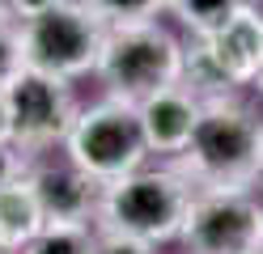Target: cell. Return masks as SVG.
I'll return each instance as SVG.
<instances>
[{"label":"cell","instance_id":"7c38bea8","mask_svg":"<svg viewBox=\"0 0 263 254\" xmlns=\"http://www.w3.org/2000/svg\"><path fill=\"white\" fill-rule=\"evenodd\" d=\"M26 254H93V246L81 220H51V229H43Z\"/></svg>","mask_w":263,"mask_h":254},{"label":"cell","instance_id":"9a60e30c","mask_svg":"<svg viewBox=\"0 0 263 254\" xmlns=\"http://www.w3.org/2000/svg\"><path fill=\"white\" fill-rule=\"evenodd\" d=\"M26 17H34V13H43V9H55V5H64V0H13Z\"/></svg>","mask_w":263,"mask_h":254},{"label":"cell","instance_id":"ffe728a7","mask_svg":"<svg viewBox=\"0 0 263 254\" xmlns=\"http://www.w3.org/2000/svg\"><path fill=\"white\" fill-rule=\"evenodd\" d=\"M259 254H263V250H259Z\"/></svg>","mask_w":263,"mask_h":254},{"label":"cell","instance_id":"8fae6325","mask_svg":"<svg viewBox=\"0 0 263 254\" xmlns=\"http://www.w3.org/2000/svg\"><path fill=\"white\" fill-rule=\"evenodd\" d=\"M43 203L34 195V186L5 182L0 186V250H17L26 242H34L43 233Z\"/></svg>","mask_w":263,"mask_h":254},{"label":"cell","instance_id":"52a82bcc","mask_svg":"<svg viewBox=\"0 0 263 254\" xmlns=\"http://www.w3.org/2000/svg\"><path fill=\"white\" fill-rule=\"evenodd\" d=\"M5 102L13 119V135L22 140H51L68 127V102H64L60 76L43 72V68H22L9 72L5 81Z\"/></svg>","mask_w":263,"mask_h":254},{"label":"cell","instance_id":"e0dca14e","mask_svg":"<svg viewBox=\"0 0 263 254\" xmlns=\"http://www.w3.org/2000/svg\"><path fill=\"white\" fill-rule=\"evenodd\" d=\"M13 135V119H9V102H5V93H0V144H5Z\"/></svg>","mask_w":263,"mask_h":254},{"label":"cell","instance_id":"9c48e42d","mask_svg":"<svg viewBox=\"0 0 263 254\" xmlns=\"http://www.w3.org/2000/svg\"><path fill=\"white\" fill-rule=\"evenodd\" d=\"M195 110L183 93H174L170 85L144 97L140 106V127H144V140L153 148H183L191 140V127H195Z\"/></svg>","mask_w":263,"mask_h":254},{"label":"cell","instance_id":"4fadbf2b","mask_svg":"<svg viewBox=\"0 0 263 254\" xmlns=\"http://www.w3.org/2000/svg\"><path fill=\"white\" fill-rule=\"evenodd\" d=\"M174 9H178V17H183L191 30L208 34V30H217L234 9H242V0H174Z\"/></svg>","mask_w":263,"mask_h":254},{"label":"cell","instance_id":"6da1fadb","mask_svg":"<svg viewBox=\"0 0 263 254\" xmlns=\"http://www.w3.org/2000/svg\"><path fill=\"white\" fill-rule=\"evenodd\" d=\"M191 165L217 182H242L263 161V131L246 110L229 102H212L208 110L195 114L191 127Z\"/></svg>","mask_w":263,"mask_h":254},{"label":"cell","instance_id":"d6986e66","mask_svg":"<svg viewBox=\"0 0 263 254\" xmlns=\"http://www.w3.org/2000/svg\"><path fill=\"white\" fill-rule=\"evenodd\" d=\"M255 76H259V89H263V64H259V72H255Z\"/></svg>","mask_w":263,"mask_h":254},{"label":"cell","instance_id":"5bb4252c","mask_svg":"<svg viewBox=\"0 0 263 254\" xmlns=\"http://www.w3.org/2000/svg\"><path fill=\"white\" fill-rule=\"evenodd\" d=\"M89 5H93V13H106V17H144L161 0H89Z\"/></svg>","mask_w":263,"mask_h":254},{"label":"cell","instance_id":"277c9868","mask_svg":"<svg viewBox=\"0 0 263 254\" xmlns=\"http://www.w3.org/2000/svg\"><path fill=\"white\" fill-rule=\"evenodd\" d=\"M144 127L140 114L127 110L123 102H106L93 106L89 114H81L72 131H68V148L72 161L85 169L89 178H123L136 169V161L144 157Z\"/></svg>","mask_w":263,"mask_h":254},{"label":"cell","instance_id":"8992f818","mask_svg":"<svg viewBox=\"0 0 263 254\" xmlns=\"http://www.w3.org/2000/svg\"><path fill=\"white\" fill-rule=\"evenodd\" d=\"M183 242L191 254H259L263 208L238 191L204 195L183 216Z\"/></svg>","mask_w":263,"mask_h":254},{"label":"cell","instance_id":"3957f363","mask_svg":"<svg viewBox=\"0 0 263 254\" xmlns=\"http://www.w3.org/2000/svg\"><path fill=\"white\" fill-rule=\"evenodd\" d=\"M178 47L153 26H127L102 38L98 68L123 97H149L178 76Z\"/></svg>","mask_w":263,"mask_h":254},{"label":"cell","instance_id":"2e32d148","mask_svg":"<svg viewBox=\"0 0 263 254\" xmlns=\"http://www.w3.org/2000/svg\"><path fill=\"white\" fill-rule=\"evenodd\" d=\"M9 72H13V47L5 38V30H0V81H9Z\"/></svg>","mask_w":263,"mask_h":254},{"label":"cell","instance_id":"5b68a950","mask_svg":"<svg viewBox=\"0 0 263 254\" xmlns=\"http://www.w3.org/2000/svg\"><path fill=\"white\" fill-rule=\"evenodd\" d=\"M22 47H26L30 68H43L51 76H72V72H85L89 64H98L102 34H98L93 13L55 5V9H43L30 17Z\"/></svg>","mask_w":263,"mask_h":254},{"label":"cell","instance_id":"ac0fdd59","mask_svg":"<svg viewBox=\"0 0 263 254\" xmlns=\"http://www.w3.org/2000/svg\"><path fill=\"white\" fill-rule=\"evenodd\" d=\"M9 178H13V157H9L5 148H0V186H5Z\"/></svg>","mask_w":263,"mask_h":254},{"label":"cell","instance_id":"7a4b0ae2","mask_svg":"<svg viewBox=\"0 0 263 254\" xmlns=\"http://www.w3.org/2000/svg\"><path fill=\"white\" fill-rule=\"evenodd\" d=\"M102 208L115 233L153 242V237H170L183 229L191 203H187V186L170 174H132L110 182Z\"/></svg>","mask_w":263,"mask_h":254},{"label":"cell","instance_id":"ba28073f","mask_svg":"<svg viewBox=\"0 0 263 254\" xmlns=\"http://www.w3.org/2000/svg\"><path fill=\"white\" fill-rule=\"evenodd\" d=\"M200 64L217 85L255 76L263 64V17L251 9H234L217 30L204 34Z\"/></svg>","mask_w":263,"mask_h":254},{"label":"cell","instance_id":"30bf717a","mask_svg":"<svg viewBox=\"0 0 263 254\" xmlns=\"http://www.w3.org/2000/svg\"><path fill=\"white\" fill-rule=\"evenodd\" d=\"M30 186H34L47 220H81L93 199V178L81 165L77 169H43V174L30 178Z\"/></svg>","mask_w":263,"mask_h":254}]
</instances>
